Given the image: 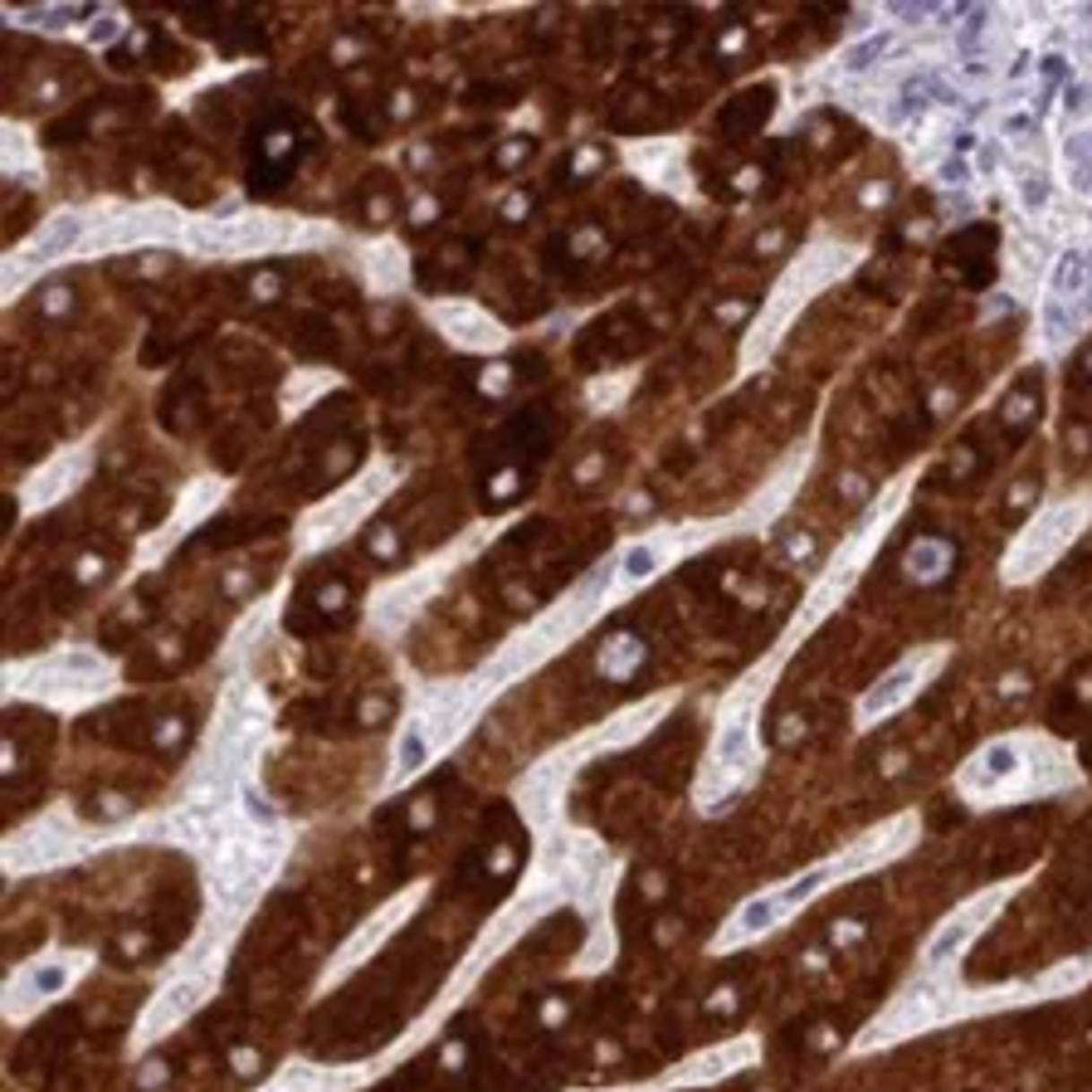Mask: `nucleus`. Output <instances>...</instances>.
<instances>
[{"mask_svg": "<svg viewBox=\"0 0 1092 1092\" xmlns=\"http://www.w3.org/2000/svg\"><path fill=\"white\" fill-rule=\"evenodd\" d=\"M600 673L605 678H634L644 668V639L639 634H615V639L600 649Z\"/></svg>", "mask_w": 1092, "mask_h": 1092, "instance_id": "obj_4", "label": "nucleus"}, {"mask_svg": "<svg viewBox=\"0 0 1092 1092\" xmlns=\"http://www.w3.org/2000/svg\"><path fill=\"white\" fill-rule=\"evenodd\" d=\"M527 152H532V142H512V147H503L498 152V171H517V166L527 161Z\"/></svg>", "mask_w": 1092, "mask_h": 1092, "instance_id": "obj_24", "label": "nucleus"}, {"mask_svg": "<svg viewBox=\"0 0 1092 1092\" xmlns=\"http://www.w3.org/2000/svg\"><path fill=\"white\" fill-rule=\"evenodd\" d=\"M776 912H780V897H756L751 907H741L737 932H766L776 922Z\"/></svg>", "mask_w": 1092, "mask_h": 1092, "instance_id": "obj_13", "label": "nucleus"}, {"mask_svg": "<svg viewBox=\"0 0 1092 1092\" xmlns=\"http://www.w3.org/2000/svg\"><path fill=\"white\" fill-rule=\"evenodd\" d=\"M1083 766H1088V771H1092V741L1083 746Z\"/></svg>", "mask_w": 1092, "mask_h": 1092, "instance_id": "obj_38", "label": "nucleus"}, {"mask_svg": "<svg viewBox=\"0 0 1092 1092\" xmlns=\"http://www.w3.org/2000/svg\"><path fill=\"white\" fill-rule=\"evenodd\" d=\"M746 312H751V303H722L717 308V322H727V327H732V322L746 317Z\"/></svg>", "mask_w": 1092, "mask_h": 1092, "instance_id": "obj_31", "label": "nucleus"}, {"mask_svg": "<svg viewBox=\"0 0 1092 1092\" xmlns=\"http://www.w3.org/2000/svg\"><path fill=\"white\" fill-rule=\"evenodd\" d=\"M1034 503V478H1024V483L1019 488H1010V498H1005V507L1010 512H1024V507H1029Z\"/></svg>", "mask_w": 1092, "mask_h": 1092, "instance_id": "obj_27", "label": "nucleus"}, {"mask_svg": "<svg viewBox=\"0 0 1092 1092\" xmlns=\"http://www.w3.org/2000/svg\"><path fill=\"white\" fill-rule=\"evenodd\" d=\"M737 49H746V30H727L717 39V54H737Z\"/></svg>", "mask_w": 1092, "mask_h": 1092, "instance_id": "obj_29", "label": "nucleus"}, {"mask_svg": "<svg viewBox=\"0 0 1092 1092\" xmlns=\"http://www.w3.org/2000/svg\"><path fill=\"white\" fill-rule=\"evenodd\" d=\"M298 161V137L288 122H269L259 137V147H254V186L259 191H269V186H283V176L293 171Z\"/></svg>", "mask_w": 1092, "mask_h": 1092, "instance_id": "obj_1", "label": "nucleus"}, {"mask_svg": "<svg viewBox=\"0 0 1092 1092\" xmlns=\"http://www.w3.org/2000/svg\"><path fill=\"white\" fill-rule=\"evenodd\" d=\"M634 897H639L644 907H659V902L668 897V873H663V868H644V873H639V888H634Z\"/></svg>", "mask_w": 1092, "mask_h": 1092, "instance_id": "obj_17", "label": "nucleus"}, {"mask_svg": "<svg viewBox=\"0 0 1092 1092\" xmlns=\"http://www.w3.org/2000/svg\"><path fill=\"white\" fill-rule=\"evenodd\" d=\"M371 556H381V561H395V556H400V542H395V532L376 527V532H371Z\"/></svg>", "mask_w": 1092, "mask_h": 1092, "instance_id": "obj_20", "label": "nucleus"}, {"mask_svg": "<svg viewBox=\"0 0 1092 1092\" xmlns=\"http://www.w3.org/2000/svg\"><path fill=\"white\" fill-rule=\"evenodd\" d=\"M1044 191H1049V186H1044L1039 176H1034V181H1024V200H1029V205H1044Z\"/></svg>", "mask_w": 1092, "mask_h": 1092, "instance_id": "obj_34", "label": "nucleus"}, {"mask_svg": "<svg viewBox=\"0 0 1092 1092\" xmlns=\"http://www.w3.org/2000/svg\"><path fill=\"white\" fill-rule=\"evenodd\" d=\"M1088 907H1092V902H1088Z\"/></svg>", "mask_w": 1092, "mask_h": 1092, "instance_id": "obj_40", "label": "nucleus"}, {"mask_svg": "<svg viewBox=\"0 0 1092 1092\" xmlns=\"http://www.w3.org/2000/svg\"><path fill=\"white\" fill-rule=\"evenodd\" d=\"M1034 415H1039V390H1034V376H1029V381H1024L1005 400V405H1000V420L1010 425V434H1024V429L1034 425Z\"/></svg>", "mask_w": 1092, "mask_h": 1092, "instance_id": "obj_6", "label": "nucleus"}, {"mask_svg": "<svg viewBox=\"0 0 1092 1092\" xmlns=\"http://www.w3.org/2000/svg\"><path fill=\"white\" fill-rule=\"evenodd\" d=\"M405 824H410L415 834H420V829H429V824H434V800H415V805H410V819H405Z\"/></svg>", "mask_w": 1092, "mask_h": 1092, "instance_id": "obj_25", "label": "nucleus"}, {"mask_svg": "<svg viewBox=\"0 0 1092 1092\" xmlns=\"http://www.w3.org/2000/svg\"><path fill=\"white\" fill-rule=\"evenodd\" d=\"M74 239H78V215H59V220H54V230H49V239L35 249V259H54V254L69 249Z\"/></svg>", "mask_w": 1092, "mask_h": 1092, "instance_id": "obj_12", "label": "nucleus"}, {"mask_svg": "<svg viewBox=\"0 0 1092 1092\" xmlns=\"http://www.w3.org/2000/svg\"><path fill=\"white\" fill-rule=\"evenodd\" d=\"M551 439H556V429H551V415H546V410H532V415H522L517 425H512V444H517V449L542 454Z\"/></svg>", "mask_w": 1092, "mask_h": 1092, "instance_id": "obj_7", "label": "nucleus"}, {"mask_svg": "<svg viewBox=\"0 0 1092 1092\" xmlns=\"http://www.w3.org/2000/svg\"><path fill=\"white\" fill-rule=\"evenodd\" d=\"M844 498H868V483L863 478H844Z\"/></svg>", "mask_w": 1092, "mask_h": 1092, "instance_id": "obj_35", "label": "nucleus"}, {"mask_svg": "<svg viewBox=\"0 0 1092 1092\" xmlns=\"http://www.w3.org/2000/svg\"><path fill=\"white\" fill-rule=\"evenodd\" d=\"M985 771L990 776H1010L1014 771V751H1010V746H990V751H985Z\"/></svg>", "mask_w": 1092, "mask_h": 1092, "instance_id": "obj_21", "label": "nucleus"}, {"mask_svg": "<svg viewBox=\"0 0 1092 1092\" xmlns=\"http://www.w3.org/2000/svg\"><path fill=\"white\" fill-rule=\"evenodd\" d=\"M64 985H69V971H64V966H39L35 980H30L35 995H54V990H64Z\"/></svg>", "mask_w": 1092, "mask_h": 1092, "instance_id": "obj_19", "label": "nucleus"}, {"mask_svg": "<svg viewBox=\"0 0 1092 1092\" xmlns=\"http://www.w3.org/2000/svg\"><path fill=\"white\" fill-rule=\"evenodd\" d=\"M649 571H654V551H649V546H639V551L624 556V576H629V581H634V576H649Z\"/></svg>", "mask_w": 1092, "mask_h": 1092, "instance_id": "obj_23", "label": "nucleus"}, {"mask_svg": "<svg viewBox=\"0 0 1092 1092\" xmlns=\"http://www.w3.org/2000/svg\"><path fill=\"white\" fill-rule=\"evenodd\" d=\"M868 936V922L863 917H839L829 927V946H858Z\"/></svg>", "mask_w": 1092, "mask_h": 1092, "instance_id": "obj_18", "label": "nucleus"}, {"mask_svg": "<svg viewBox=\"0 0 1092 1092\" xmlns=\"http://www.w3.org/2000/svg\"><path fill=\"white\" fill-rule=\"evenodd\" d=\"M1083 278H1088L1083 254H1063V259H1058V273H1053V293H1078Z\"/></svg>", "mask_w": 1092, "mask_h": 1092, "instance_id": "obj_14", "label": "nucleus"}, {"mask_svg": "<svg viewBox=\"0 0 1092 1092\" xmlns=\"http://www.w3.org/2000/svg\"><path fill=\"white\" fill-rule=\"evenodd\" d=\"M386 717V698H366V707H361V722H381Z\"/></svg>", "mask_w": 1092, "mask_h": 1092, "instance_id": "obj_33", "label": "nucleus"}, {"mask_svg": "<svg viewBox=\"0 0 1092 1092\" xmlns=\"http://www.w3.org/2000/svg\"><path fill=\"white\" fill-rule=\"evenodd\" d=\"M600 166H605V156H600L595 147H590V152H576V161H571V171H576V176H595V171H600Z\"/></svg>", "mask_w": 1092, "mask_h": 1092, "instance_id": "obj_26", "label": "nucleus"}, {"mask_svg": "<svg viewBox=\"0 0 1092 1092\" xmlns=\"http://www.w3.org/2000/svg\"><path fill=\"white\" fill-rule=\"evenodd\" d=\"M980 468V449H975V439H961L951 449V459H946V483H961V478H971Z\"/></svg>", "mask_w": 1092, "mask_h": 1092, "instance_id": "obj_11", "label": "nucleus"}, {"mask_svg": "<svg viewBox=\"0 0 1092 1092\" xmlns=\"http://www.w3.org/2000/svg\"><path fill=\"white\" fill-rule=\"evenodd\" d=\"M522 488H527V478H522L517 468H498V473L488 478V503H512Z\"/></svg>", "mask_w": 1092, "mask_h": 1092, "instance_id": "obj_15", "label": "nucleus"}, {"mask_svg": "<svg viewBox=\"0 0 1092 1092\" xmlns=\"http://www.w3.org/2000/svg\"><path fill=\"white\" fill-rule=\"evenodd\" d=\"M961 176H966V161H946L941 166V181H961Z\"/></svg>", "mask_w": 1092, "mask_h": 1092, "instance_id": "obj_36", "label": "nucleus"}, {"mask_svg": "<svg viewBox=\"0 0 1092 1092\" xmlns=\"http://www.w3.org/2000/svg\"><path fill=\"white\" fill-rule=\"evenodd\" d=\"M732 191H756L761 186V166H741V171H732Z\"/></svg>", "mask_w": 1092, "mask_h": 1092, "instance_id": "obj_28", "label": "nucleus"}, {"mask_svg": "<svg viewBox=\"0 0 1092 1092\" xmlns=\"http://www.w3.org/2000/svg\"><path fill=\"white\" fill-rule=\"evenodd\" d=\"M883 49H888V35H873V39L863 44V49H854V54H849V69H863V64H873Z\"/></svg>", "mask_w": 1092, "mask_h": 1092, "instance_id": "obj_22", "label": "nucleus"}, {"mask_svg": "<svg viewBox=\"0 0 1092 1092\" xmlns=\"http://www.w3.org/2000/svg\"><path fill=\"white\" fill-rule=\"evenodd\" d=\"M1000 693H1029V673H1005V678H1000Z\"/></svg>", "mask_w": 1092, "mask_h": 1092, "instance_id": "obj_30", "label": "nucleus"}, {"mask_svg": "<svg viewBox=\"0 0 1092 1092\" xmlns=\"http://www.w3.org/2000/svg\"><path fill=\"white\" fill-rule=\"evenodd\" d=\"M1044 78H1049V83L1058 88V83H1063V78H1068V64L1058 59V54H1053V59H1044Z\"/></svg>", "mask_w": 1092, "mask_h": 1092, "instance_id": "obj_32", "label": "nucleus"}, {"mask_svg": "<svg viewBox=\"0 0 1092 1092\" xmlns=\"http://www.w3.org/2000/svg\"><path fill=\"white\" fill-rule=\"evenodd\" d=\"M1078 376H1083V381H1092V347L1083 351V361H1078Z\"/></svg>", "mask_w": 1092, "mask_h": 1092, "instance_id": "obj_37", "label": "nucleus"}, {"mask_svg": "<svg viewBox=\"0 0 1092 1092\" xmlns=\"http://www.w3.org/2000/svg\"><path fill=\"white\" fill-rule=\"evenodd\" d=\"M771 108H776V93H771V88H751V93H741L737 103L722 108V127H727L732 137H751V132L761 127L766 117H771Z\"/></svg>", "mask_w": 1092, "mask_h": 1092, "instance_id": "obj_2", "label": "nucleus"}, {"mask_svg": "<svg viewBox=\"0 0 1092 1092\" xmlns=\"http://www.w3.org/2000/svg\"><path fill=\"white\" fill-rule=\"evenodd\" d=\"M951 561H956L951 542L922 537V542H912V551H907V576H912V581H922V585H936V581H946Z\"/></svg>", "mask_w": 1092, "mask_h": 1092, "instance_id": "obj_3", "label": "nucleus"}, {"mask_svg": "<svg viewBox=\"0 0 1092 1092\" xmlns=\"http://www.w3.org/2000/svg\"><path fill=\"white\" fill-rule=\"evenodd\" d=\"M1083 264H1088V273H1092V254H1083Z\"/></svg>", "mask_w": 1092, "mask_h": 1092, "instance_id": "obj_39", "label": "nucleus"}, {"mask_svg": "<svg viewBox=\"0 0 1092 1092\" xmlns=\"http://www.w3.org/2000/svg\"><path fill=\"white\" fill-rule=\"evenodd\" d=\"M907 688H912V673H907V668H902V673H888L883 683H878L873 693H868V712H883L888 702H893V698H902Z\"/></svg>", "mask_w": 1092, "mask_h": 1092, "instance_id": "obj_16", "label": "nucleus"}, {"mask_svg": "<svg viewBox=\"0 0 1092 1092\" xmlns=\"http://www.w3.org/2000/svg\"><path fill=\"white\" fill-rule=\"evenodd\" d=\"M342 605H351V585L347 581H327V585L312 590V610H317L322 620L342 615Z\"/></svg>", "mask_w": 1092, "mask_h": 1092, "instance_id": "obj_9", "label": "nucleus"}, {"mask_svg": "<svg viewBox=\"0 0 1092 1092\" xmlns=\"http://www.w3.org/2000/svg\"><path fill=\"white\" fill-rule=\"evenodd\" d=\"M425 756H429L425 727H405V737H400V776H415L425 766Z\"/></svg>", "mask_w": 1092, "mask_h": 1092, "instance_id": "obj_10", "label": "nucleus"}, {"mask_svg": "<svg viewBox=\"0 0 1092 1092\" xmlns=\"http://www.w3.org/2000/svg\"><path fill=\"white\" fill-rule=\"evenodd\" d=\"M332 1088H337V1078H332L327 1068L298 1063V1068H288V1073H278L264 1092H332Z\"/></svg>", "mask_w": 1092, "mask_h": 1092, "instance_id": "obj_5", "label": "nucleus"}, {"mask_svg": "<svg viewBox=\"0 0 1092 1092\" xmlns=\"http://www.w3.org/2000/svg\"><path fill=\"white\" fill-rule=\"evenodd\" d=\"M517 854H522L517 844L493 839V844L483 849V873L493 878V883H503V878H512V873H517Z\"/></svg>", "mask_w": 1092, "mask_h": 1092, "instance_id": "obj_8", "label": "nucleus"}]
</instances>
